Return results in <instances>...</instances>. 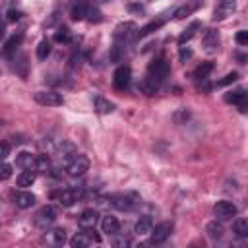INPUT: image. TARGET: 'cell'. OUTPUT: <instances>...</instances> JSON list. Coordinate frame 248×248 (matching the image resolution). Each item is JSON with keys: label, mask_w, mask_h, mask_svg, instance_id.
<instances>
[{"label": "cell", "mask_w": 248, "mask_h": 248, "mask_svg": "<svg viewBox=\"0 0 248 248\" xmlns=\"http://www.w3.org/2000/svg\"><path fill=\"white\" fill-rule=\"evenodd\" d=\"M169 76V62L165 58H157L149 64L147 68V74L143 78V81L140 83V89L145 93V95H153L157 91V87L165 81V78Z\"/></svg>", "instance_id": "obj_1"}, {"label": "cell", "mask_w": 248, "mask_h": 248, "mask_svg": "<svg viewBox=\"0 0 248 248\" xmlns=\"http://www.w3.org/2000/svg\"><path fill=\"white\" fill-rule=\"evenodd\" d=\"M136 33V25L132 21H126V23H120L116 29H114V43H112V50H110V60L112 62H118L122 58V52L126 48V45L132 41Z\"/></svg>", "instance_id": "obj_2"}, {"label": "cell", "mask_w": 248, "mask_h": 248, "mask_svg": "<svg viewBox=\"0 0 248 248\" xmlns=\"http://www.w3.org/2000/svg\"><path fill=\"white\" fill-rule=\"evenodd\" d=\"M87 170H89V159L83 153H74V157L66 161V172L70 176H83Z\"/></svg>", "instance_id": "obj_3"}, {"label": "cell", "mask_w": 248, "mask_h": 248, "mask_svg": "<svg viewBox=\"0 0 248 248\" xmlns=\"http://www.w3.org/2000/svg\"><path fill=\"white\" fill-rule=\"evenodd\" d=\"M52 198H58L60 205L64 207H72L74 203H78L83 198V188L81 186H72V188H64L60 192H54Z\"/></svg>", "instance_id": "obj_4"}, {"label": "cell", "mask_w": 248, "mask_h": 248, "mask_svg": "<svg viewBox=\"0 0 248 248\" xmlns=\"http://www.w3.org/2000/svg\"><path fill=\"white\" fill-rule=\"evenodd\" d=\"M99 244L101 242V236L93 231V227H89V229H83L81 232H76L72 238H70V246L72 248H85V246H89V244Z\"/></svg>", "instance_id": "obj_5"}, {"label": "cell", "mask_w": 248, "mask_h": 248, "mask_svg": "<svg viewBox=\"0 0 248 248\" xmlns=\"http://www.w3.org/2000/svg\"><path fill=\"white\" fill-rule=\"evenodd\" d=\"M54 221H56V209H54L52 205H45V207H41V209L35 213V219H33L35 227L41 229V231H46Z\"/></svg>", "instance_id": "obj_6"}, {"label": "cell", "mask_w": 248, "mask_h": 248, "mask_svg": "<svg viewBox=\"0 0 248 248\" xmlns=\"http://www.w3.org/2000/svg\"><path fill=\"white\" fill-rule=\"evenodd\" d=\"M33 99L41 107H60V105H64V97L56 91H37L33 95Z\"/></svg>", "instance_id": "obj_7"}, {"label": "cell", "mask_w": 248, "mask_h": 248, "mask_svg": "<svg viewBox=\"0 0 248 248\" xmlns=\"http://www.w3.org/2000/svg\"><path fill=\"white\" fill-rule=\"evenodd\" d=\"M213 213H215V217H217L219 221H229V219L236 217L238 209H236V205H234L232 202L221 200V202H217V203L213 205Z\"/></svg>", "instance_id": "obj_8"}, {"label": "cell", "mask_w": 248, "mask_h": 248, "mask_svg": "<svg viewBox=\"0 0 248 248\" xmlns=\"http://www.w3.org/2000/svg\"><path fill=\"white\" fill-rule=\"evenodd\" d=\"M130 79H132L130 66H118L116 72H114V76H112V85H114L116 91H124V89H128Z\"/></svg>", "instance_id": "obj_9"}, {"label": "cell", "mask_w": 248, "mask_h": 248, "mask_svg": "<svg viewBox=\"0 0 248 248\" xmlns=\"http://www.w3.org/2000/svg\"><path fill=\"white\" fill-rule=\"evenodd\" d=\"M170 231H172V223H169V221H163V223L151 227V231H149V234H151V242H153V244H161V242H165V240L170 236Z\"/></svg>", "instance_id": "obj_10"}, {"label": "cell", "mask_w": 248, "mask_h": 248, "mask_svg": "<svg viewBox=\"0 0 248 248\" xmlns=\"http://www.w3.org/2000/svg\"><path fill=\"white\" fill-rule=\"evenodd\" d=\"M234 10H236V0H217V6L213 10V19L221 21V19L229 17Z\"/></svg>", "instance_id": "obj_11"}, {"label": "cell", "mask_w": 248, "mask_h": 248, "mask_svg": "<svg viewBox=\"0 0 248 248\" xmlns=\"http://www.w3.org/2000/svg\"><path fill=\"white\" fill-rule=\"evenodd\" d=\"M138 203V198L136 196H130V194H118V196H112V205L120 211H130L134 209Z\"/></svg>", "instance_id": "obj_12"}, {"label": "cell", "mask_w": 248, "mask_h": 248, "mask_svg": "<svg viewBox=\"0 0 248 248\" xmlns=\"http://www.w3.org/2000/svg\"><path fill=\"white\" fill-rule=\"evenodd\" d=\"M227 103H232V105H238V110L240 112H244L246 110V91H244V87H238V89H234V91H229V93H225V97H223Z\"/></svg>", "instance_id": "obj_13"}, {"label": "cell", "mask_w": 248, "mask_h": 248, "mask_svg": "<svg viewBox=\"0 0 248 248\" xmlns=\"http://www.w3.org/2000/svg\"><path fill=\"white\" fill-rule=\"evenodd\" d=\"M202 43H203V48H205L207 52H215V50L219 48V43H221V39H219V31H215V29H207V31L203 33V37H202Z\"/></svg>", "instance_id": "obj_14"}, {"label": "cell", "mask_w": 248, "mask_h": 248, "mask_svg": "<svg viewBox=\"0 0 248 248\" xmlns=\"http://www.w3.org/2000/svg\"><path fill=\"white\" fill-rule=\"evenodd\" d=\"M21 41H23V33H16V35H12V37L6 41V45L2 46V52H0V54H2L4 58H10V56L17 50V46L21 45Z\"/></svg>", "instance_id": "obj_15"}, {"label": "cell", "mask_w": 248, "mask_h": 248, "mask_svg": "<svg viewBox=\"0 0 248 248\" xmlns=\"http://www.w3.org/2000/svg\"><path fill=\"white\" fill-rule=\"evenodd\" d=\"M97 219H99V213L95 209H83L78 217V223L81 229H89V227H95Z\"/></svg>", "instance_id": "obj_16"}, {"label": "cell", "mask_w": 248, "mask_h": 248, "mask_svg": "<svg viewBox=\"0 0 248 248\" xmlns=\"http://www.w3.org/2000/svg\"><path fill=\"white\" fill-rule=\"evenodd\" d=\"M35 202H37V198H35V194H31V192H17V194L14 196V203H16L19 209H29Z\"/></svg>", "instance_id": "obj_17"}, {"label": "cell", "mask_w": 248, "mask_h": 248, "mask_svg": "<svg viewBox=\"0 0 248 248\" xmlns=\"http://www.w3.org/2000/svg\"><path fill=\"white\" fill-rule=\"evenodd\" d=\"M118 229H120V223H118V219L114 217V215H105L103 219H101V231L103 232H107V234H116L118 232Z\"/></svg>", "instance_id": "obj_18"}, {"label": "cell", "mask_w": 248, "mask_h": 248, "mask_svg": "<svg viewBox=\"0 0 248 248\" xmlns=\"http://www.w3.org/2000/svg\"><path fill=\"white\" fill-rule=\"evenodd\" d=\"M33 167L37 169V172H41V174H48V172L52 170L50 157H48V155H35V165H33Z\"/></svg>", "instance_id": "obj_19"}, {"label": "cell", "mask_w": 248, "mask_h": 248, "mask_svg": "<svg viewBox=\"0 0 248 248\" xmlns=\"http://www.w3.org/2000/svg\"><path fill=\"white\" fill-rule=\"evenodd\" d=\"M198 29H202V23H200V21H192V23H190L182 33H180V37H178V45H180V46H182V45H186V43L196 35V31H198Z\"/></svg>", "instance_id": "obj_20"}, {"label": "cell", "mask_w": 248, "mask_h": 248, "mask_svg": "<svg viewBox=\"0 0 248 248\" xmlns=\"http://www.w3.org/2000/svg\"><path fill=\"white\" fill-rule=\"evenodd\" d=\"M116 107H114V103L112 101H108V99H105V97H95V110L99 112V114H110L112 110H114Z\"/></svg>", "instance_id": "obj_21"}, {"label": "cell", "mask_w": 248, "mask_h": 248, "mask_svg": "<svg viewBox=\"0 0 248 248\" xmlns=\"http://www.w3.org/2000/svg\"><path fill=\"white\" fill-rule=\"evenodd\" d=\"M45 240L50 242V244L60 246V244L66 242V231H64V229H52V231H48V232L45 234Z\"/></svg>", "instance_id": "obj_22"}, {"label": "cell", "mask_w": 248, "mask_h": 248, "mask_svg": "<svg viewBox=\"0 0 248 248\" xmlns=\"http://www.w3.org/2000/svg\"><path fill=\"white\" fill-rule=\"evenodd\" d=\"M211 72H213V62H202V64L196 66V70H194V78H196L198 81H205L207 76H209Z\"/></svg>", "instance_id": "obj_23"}, {"label": "cell", "mask_w": 248, "mask_h": 248, "mask_svg": "<svg viewBox=\"0 0 248 248\" xmlns=\"http://www.w3.org/2000/svg\"><path fill=\"white\" fill-rule=\"evenodd\" d=\"M87 8H89V4H85V2H78V4H74L72 10H70L72 19H74V21H81V19H85V16H87Z\"/></svg>", "instance_id": "obj_24"}, {"label": "cell", "mask_w": 248, "mask_h": 248, "mask_svg": "<svg viewBox=\"0 0 248 248\" xmlns=\"http://www.w3.org/2000/svg\"><path fill=\"white\" fill-rule=\"evenodd\" d=\"M198 6H200V2H188V4H182L180 8L174 10V19H184V17L190 16Z\"/></svg>", "instance_id": "obj_25"}, {"label": "cell", "mask_w": 248, "mask_h": 248, "mask_svg": "<svg viewBox=\"0 0 248 248\" xmlns=\"http://www.w3.org/2000/svg\"><path fill=\"white\" fill-rule=\"evenodd\" d=\"M232 232H234L238 238H244V236H248V221H246L244 217H238V219H234V223H232Z\"/></svg>", "instance_id": "obj_26"}, {"label": "cell", "mask_w": 248, "mask_h": 248, "mask_svg": "<svg viewBox=\"0 0 248 248\" xmlns=\"http://www.w3.org/2000/svg\"><path fill=\"white\" fill-rule=\"evenodd\" d=\"M205 232H207V236H209V238H213V240H219V238L223 236L225 229H223V225H221V223H217V221H211V223H207V227H205Z\"/></svg>", "instance_id": "obj_27"}, {"label": "cell", "mask_w": 248, "mask_h": 248, "mask_svg": "<svg viewBox=\"0 0 248 248\" xmlns=\"http://www.w3.org/2000/svg\"><path fill=\"white\" fill-rule=\"evenodd\" d=\"M16 165L21 167V169H31L35 165V155L27 153V151H21L17 157H16Z\"/></svg>", "instance_id": "obj_28"}, {"label": "cell", "mask_w": 248, "mask_h": 248, "mask_svg": "<svg viewBox=\"0 0 248 248\" xmlns=\"http://www.w3.org/2000/svg\"><path fill=\"white\" fill-rule=\"evenodd\" d=\"M33 182H35V172H33L31 169H23V172H19V176H17V186L27 188V186H31Z\"/></svg>", "instance_id": "obj_29"}, {"label": "cell", "mask_w": 248, "mask_h": 248, "mask_svg": "<svg viewBox=\"0 0 248 248\" xmlns=\"http://www.w3.org/2000/svg\"><path fill=\"white\" fill-rule=\"evenodd\" d=\"M161 25H163V19H153V21L145 23V25L138 31V37H140V39H141V37H147V35H151L153 31H157Z\"/></svg>", "instance_id": "obj_30"}, {"label": "cell", "mask_w": 248, "mask_h": 248, "mask_svg": "<svg viewBox=\"0 0 248 248\" xmlns=\"http://www.w3.org/2000/svg\"><path fill=\"white\" fill-rule=\"evenodd\" d=\"M151 227H153V221L149 219V217H140L138 221H136V232L138 234H149V231H151Z\"/></svg>", "instance_id": "obj_31"}, {"label": "cell", "mask_w": 248, "mask_h": 248, "mask_svg": "<svg viewBox=\"0 0 248 248\" xmlns=\"http://www.w3.org/2000/svg\"><path fill=\"white\" fill-rule=\"evenodd\" d=\"M70 39H72V31L66 25H62L54 31V41L56 43H70Z\"/></svg>", "instance_id": "obj_32"}, {"label": "cell", "mask_w": 248, "mask_h": 248, "mask_svg": "<svg viewBox=\"0 0 248 248\" xmlns=\"http://www.w3.org/2000/svg\"><path fill=\"white\" fill-rule=\"evenodd\" d=\"M48 54H50V41L43 39V41L37 45V58H39V60H45Z\"/></svg>", "instance_id": "obj_33"}, {"label": "cell", "mask_w": 248, "mask_h": 248, "mask_svg": "<svg viewBox=\"0 0 248 248\" xmlns=\"http://www.w3.org/2000/svg\"><path fill=\"white\" fill-rule=\"evenodd\" d=\"M85 19H89L91 23H101V21H103V14H101L99 8L89 6V8H87V16H85Z\"/></svg>", "instance_id": "obj_34"}, {"label": "cell", "mask_w": 248, "mask_h": 248, "mask_svg": "<svg viewBox=\"0 0 248 248\" xmlns=\"http://www.w3.org/2000/svg\"><path fill=\"white\" fill-rule=\"evenodd\" d=\"M10 176H12V165L0 161V182H2V180H8Z\"/></svg>", "instance_id": "obj_35"}, {"label": "cell", "mask_w": 248, "mask_h": 248, "mask_svg": "<svg viewBox=\"0 0 248 248\" xmlns=\"http://www.w3.org/2000/svg\"><path fill=\"white\" fill-rule=\"evenodd\" d=\"M236 79H238V74H236V72H231V74H227V76H225L223 79H219V81H217V85H219V87H223V85L234 83Z\"/></svg>", "instance_id": "obj_36"}, {"label": "cell", "mask_w": 248, "mask_h": 248, "mask_svg": "<svg viewBox=\"0 0 248 248\" xmlns=\"http://www.w3.org/2000/svg\"><path fill=\"white\" fill-rule=\"evenodd\" d=\"M234 39H236V43H238L240 46H246V45H248V31H238Z\"/></svg>", "instance_id": "obj_37"}, {"label": "cell", "mask_w": 248, "mask_h": 248, "mask_svg": "<svg viewBox=\"0 0 248 248\" xmlns=\"http://www.w3.org/2000/svg\"><path fill=\"white\" fill-rule=\"evenodd\" d=\"M178 56H180V62H186V60L192 56V50H190L188 46H184V45H182V46H180V52H178Z\"/></svg>", "instance_id": "obj_38"}, {"label": "cell", "mask_w": 248, "mask_h": 248, "mask_svg": "<svg viewBox=\"0 0 248 248\" xmlns=\"http://www.w3.org/2000/svg\"><path fill=\"white\" fill-rule=\"evenodd\" d=\"M8 155H10V143L0 141V161H4Z\"/></svg>", "instance_id": "obj_39"}, {"label": "cell", "mask_w": 248, "mask_h": 248, "mask_svg": "<svg viewBox=\"0 0 248 248\" xmlns=\"http://www.w3.org/2000/svg\"><path fill=\"white\" fill-rule=\"evenodd\" d=\"M8 21H17L19 17H21V12L19 10H8Z\"/></svg>", "instance_id": "obj_40"}, {"label": "cell", "mask_w": 248, "mask_h": 248, "mask_svg": "<svg viewBox=\"0 0 248 248\" xmlns=\"http://www.w3.org/2000/svg\"><path fill=\"white\" fill-rule=\"evenodd\" d=\"M4 33H6V27H4V25H0V39L4 37Z\"/></svg>", "instance_id": "obj_41"}]
</instances>
